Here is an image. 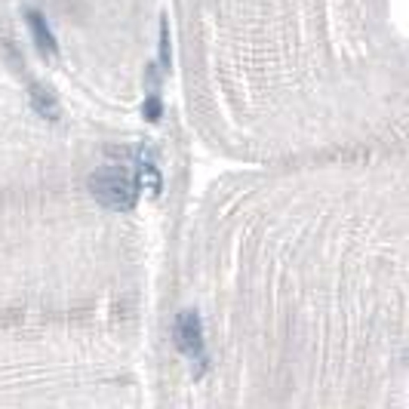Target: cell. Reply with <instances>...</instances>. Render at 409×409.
Here are the masks:
<instances>
[{"label": "cell", "mask_w": 409, "mask_h": 409, "mask_svg": "<svg viewBox=\"0 0 409 409\" xmlns=\"http://www.w3.org/2000/svg\"><path fill=\"white\" fill-rule=\"evenodd\" d=\"M31 108L47 120H59V99L50 86H40V83H31Z\"/></svg>", "instance_id": "obj_4"}, {"label": "cell", "mask_w": 409, "mask_h": 409, "mask_svg": "<svg viewBox=\"0 0 409 409\" xmlns=\"http://www.w3.org/2000/svg\"><path fill=\"white\" fill-rule=\"evenodd\" d=\"M160 65H163V74L170 71V25H166V16H160Z\"/></svg>", "instance_id": "obj_5"}, {"label": "cell", "mask_w": 409, "mask_h": 409, "mask_svg": "<svg viewBox=\"0 0 409 409\" xmlns=\"http://www.w3.org/2000/svg\"><path fill=\"white\" fill-rule=\"evenodd\" d=\"M160 194V173L154 160L142 151H123L114 163H102L90 175V191L105 209L129 212L136 209L142 191Z\"/></svg>", "instance_id": "obj_1"}, {"label": "cell", "mask_w": 409, "mask_h": 409, "mask_svg": "<svg viewBox=\"0 0 409 409\" xmlns=\"http://www.w3.org/2000/svg\"><path fill=\"white\" fill-rule=\"evenodd\" d=\"M173 339H175V348L197 367V376H203L209 367V357H207V345H203V323H200L197 311H182V314L175 317Z\"/></svg>", "instance_id": "obj_2"}, {"label": "cell", "mask_w": 409, "mask_h": 409, "mask_svg": "<svg viewBox=\"0 0 409 409\" xmlns=\"http://www.w3.org/2000/svg\"><path fill=\"white\" fill-rule=\"evenodd\" d=\"M25 19H28V28H31V34H34V43H38V50L47 52V56H56L59 43H56V34L50 31L47 16H43L40 10H25Z\"/></svg>", "instance_id": "obj_3"}, {"label": "cell", "mask_w": 409, "mask_h": 409, "mask_svg": "<svg viewBox=\"0 0 409 409\" xmlns=\"http://www.w3.org/2000/svg\"><path fill=\"white\" fill-rule=\"evenodd\" d=\"M142 114L151 120V123H157L160 120V114H163V105H160V96L157 93H148V99L145 105H142Z\"/></svg>", "instance_id": "obj_6"}]
</instances>
